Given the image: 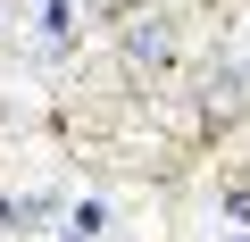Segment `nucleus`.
<instances>
[{
    "instance_id": "obj_1",
    "label": "nucleus",
    "mask_w": 250,
    "mask_h": 242,
    "mask_svg": "<svg viewBox=\"0 0 250 242\" xmlns=\"http://www.w3.org/2000/svg\"><path fill=\"white\" fill-rule=\"evenodd\" d=\"M125 50H134V59H167V34H159V25H142V34H125Z\"/></svg>"
}]
</instances>
